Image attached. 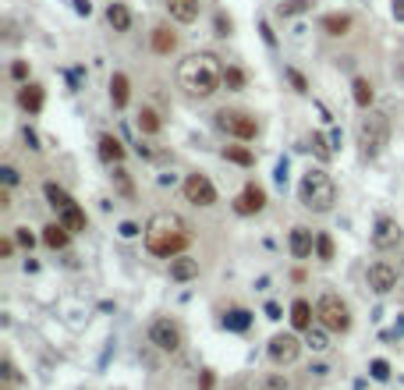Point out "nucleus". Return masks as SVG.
I'll return each instance as SVG.
<instances>
[{"instance_id":"1","label":"nucleus","mask_w":404,"mask_h":390,"mask_svg":"<svg viewBox=\"0 0 404 390\" xmlns=\"http://www.w3.org/2000/svg\"><path fill=\"white\" fill-rule=\"evenodd\" d=\"M191 245V231L178 213H156L145 223V249L160 259H174Z\"/></svg>"},{"instance_id":"2","label":"nucleus","mask_w":404,"mask_h":390,"mask_svg":"<svg viewBox=\"0 0 404 390\" xmlns=\"http://www.w3.org/2000/svg\"><path fill=\"white\" fill-rule=\"evenodd\" d=\"M178 82L188 96H199V99H209L224 86V68L217 64V57L213 53H191L181 60L178 68Z\"/></svg>"},{"instance_id":"3","label":"nucleus","mask_w":404,"mask_h":390,"mask_svg":"<svg viewBox=\"0 0 404 390\" xmlns=\"http://www.w3.org/2000/svg\"><path fill=\"white\" fill-rule=\"evenodd\" d=\"M298 199H302V206L312 213H330L333 202H337V184L323 167H309L302 174V184H298Z\"/></svg>"},{"instance_id":"4","label":"nucleus","mask_w":404,"mask_h":390,"mask_svg":"<svg viewBox=\"0 0 404 390\" xmlns=\"http://www.w3.org/2000/svg\"><path fill=\"white\" fill-rule=\"evenodd\" d=\"M355 138H358V153L366 160H376L390 142V117L383 110H366V117H358Z\"/></svg>"},{"instance_id":"5","label":"nucleus","mask_w":404,"mask_h":390,"mask_svg":"<svg viewBox=\"0 0 404 390\" xmlns=\"http://www.w3.org/2000/svg\"><path fill=\"white\" fill-rule=\"evenodd\" d=\"M316 319H319V326H326L330 334H348L351 330V309H348V302L340 298V295H333V291H326L323 298L316 302Z\"/></svg>"},{"instance_id":"6","label":"nucleus","mask_w":404,"mask_h":390,"mask_svg":"<svg viewBox=\"0 0 404 390\" xmlns=\"http://www.w3.org/2000/svg\"><path fill=\"white\" fill-rule=\"evenodd\" d=\"M217 128L230 138H238V142H252L255 135H259V121H255L248 110H217Z\"/></svg>"},{"instance_id":"7","label":"nucleus","mask_w":404,"mask_h":390,"mask_svg":"<svg viewBox=\"0 0 404 390\" xmlns=\"http://www.w3.org/2000/svg\"><path fill=\"white\" fill-rule=\"evenodd\" d=\"M149 341H153L160 352H181V344H185V334H181V326L174 323V319H167V316H160V319H153V326H149Z\"/></svg>"},{"instance_id":"8","label":"nucleus","mask_w":404,"mask_h":390,"mask_svg":"<svg viewBox=\"0 0 404 390\" xmlns=\"http://www.w3.org/2000/svg\"><path fill=\"white\" fill-rule=\"evenodd\" d=\"M181 192H185V202H191V206H213L217 202V188H213V181L206 174H188L185 184H181Z\"/></svg>"},{"instance_id":"9","label":"nucleus","mask_w":404,"mask_h":390,"mask_svg":"<svg viewBox=\"0 0 404 390\" xmlns=\"http://www.w3.org/2000/svg\"><path fill=\"white\" fill-rule=\"evenodd\" d=\"M263 206H266V192H263V184H255V181H248L245 188H241V195L234 199V210H238L241 217L263 213Z\"/></svg>"},{"instance_id":"10","label":"nucleus","mask_w":404,"mask_h":390,"mask_svg":"<svg viewBox=\"0 0 404 390\" xmlns=\"http://www.w3.org/2000/svg\"><path fill=\"white\" fill-rule=\"evenodd\" d=\"M298 352H302V341H298L294 334H276V337L270 341V358H273L276 365H287V362H294V358H298Z\"/></svg>"},{"instance_id":"11","label":"nucleus","mask_w":404,"mask_h":390,"mask_svg":"<svg viewBox=\"0 0 404 390\" xmlns=\"http://www.w3.org/2000/svg\"><path fill=\"white\" fill-rule=\"evenodd\" d=\"M369 287L376 295H387V291H394L397 287V270L390 263H372L369 266Z\"/></svg>"},{"instance_id":"12","label":"nucleus","mask_w":404,"mask_h":390,"mask_svg":"<svg viewBox=\"0 0 404 390\" xmlns=\"http://www.w3.org/2000/svg\"><path fill=\"white\" fill-rule=\"evenodd\" d=\"M397 241H401V223L394 217H379L376 231H372V245L376 249H394Z\"/></svg>"},{"instance_id":"13","label":"nucleus","mask_w":404,"mask_h":390,"mask_svg":"<svg viewBox=\"0 0 404 390\" xmlns=\"http://www.w3.org/2000/svg\"><path fill=\"white\" fill-rule=\"evenodd\" d=\"M18 107L25 110V114H39L43 110V86H39V82H21Z\"/></svg>"},{"instance_id":"14","label":"nucleus","mask_w":404,"mask_h":390,"mask_svg":"<svg viewBox=\"0 0 404 390\" xmlns=\"http://www.w3.org/2000/svg\"><path fill=\"white\" fill-rule=\"evenodd\" d=\"M199 277V259H191V256H174L170 259V280H178V284H185V280H195Z\"/></svg>"},{"instance_id":"15","label":"nucleus","mask_w":404,"mask_h":390,"mask_svg":"<svg viewBox=\"0 0 404 390\" xmlns=\"http://www.w3.org/2000/svg\"><path fill=\"white\" fill-rule=\"evenodd\" d=\"M287 245H291V256H294V259H309V256H312V245H316V238H312V231H309V228H291Z\"/></svg>"},{"instance_id":"16","label":"nucleus","mask_w":404,"mask_h":390,"mask_svg":"<svg viewBox=\"0 0 404 390\" xmlns=\"http://www.w3.org/2000/svg\"><path fill=\"white\" fill-rule=\"evenodd\" d=\"M167 11H170V18H174V22L191 25V22L199 18V0H167Z\"/></svg>"},{"instance_id":"17","label":"nucleus","mask_w":404,"mask_h":390,"mask_svg":"<svg viewBox=\"0 0 404 390\" xmlns=\"http://www.w3.org/2000/svg\"><path fill=\"white\" fill-rule=\"evenodd\" d=\"M149 43H153L156 53H174L178 50V32H170L167 25H156L153 36H149Z\"/></svg>"},{"instance_id":"18","label":"nucleus","mask_w":404,"mask_h":390,"mask_svg":"<svg viewBox=\"0 0 404 390\" xmlns=\"http://www.w3.org/2000/svg\"><path fill=\"white\" fill-rule=\"evenodd\" d=\"M96 146H99V160H103V163H121V160H124V146H121L114 135H99Z\"/></svg>"},{"instance_id":"19","label":"nucleus","mask_w":404,"mask_h":390,"mask_svg":"<svg viewBox=\"0 0 404 390\" xmlns=\"http://www.w3.org/2000/svg\"><path fill=\"white\" fill-rule=\"evenodd\" d=\"M351 96H355V103H358L361 110H372L376 89H372V82H369V78H355V82H351Z\"/></svg>"},{"instance_id":"20","label":"nucleus","mask_w":404,"mask_h":390,"mask_svg":"<svg viewBox=\"0 0 404 390\" xmlns=\"http://www.w3.org/2000/svg\"><path fill=\"white\" fill-rule=\"evenodd\" d=\"M57 217H60V223H64V228H68L71 234H82V231H85V210L78 206V202H71V206L60 210Z\"/></svg>"},{"instance_id":"21","label":"nucleus","mask_w":404,"mask_h":390,"mask_svg":"<svg viewBox=\"0 0 404 390\" xmlns=\"http://www.w3.org/2000/svg\"><path fill=\"white\" fill-rule=\"evenodd\" d=\"M106 22H110L114 32H128L132 29V11L124 4H106Z\"/></svg>"},{"instance_id":"22","label":"nucleus","mask_w":404,"mask_h":390,"mask_svg":"<svg viewBox=\"0 0 404 390\" xmlns=\"http://www.w3.org/2000/svg\"><path fill=\"white\" fill-rule=\"evenodd\" d=\"M68 238H71V231L64 228L60 220H54V223H47V228H43V241H47L50 249H64V245H68Z\"/></svg>"},{"instance_id":"23","label":"nucleus","mask_w":404,"mask_h":390,"mask_svg":"<svg viewBox=\"0 0 404 390\" xmlns=\"http://www.w3.org/2000/svg\"><path fill=\"white\" fill-rule=\"evenodd\" d=\"M291 323H294V330H309V326H312V305L305 298H298L291 305Z\"/></svg>"},{"instance_id":"24","label":"nucleus","mask_w":404,"mask_h":390,"mask_svg":"<svg viewBox=\"0 0 404 390\" xmlns=\"http://www.w3.org/2000/svg\"><path fill=\"white\" fill-rule=\"evenodd\" d=\"M43 195H47V202H50V206H54L57 213H60V210H68L71 202H75V199H71L68 192H64L60 184H54V181H47V188H43Z\"/></svg>"},{"instance_id":"25","label":"nucleus","mask_w":404,"mask_h":390,"mask_svg":"<svg viewBox=\"0 0 404 390\" xmlns=\"http://www.w3.org/2000/svg\"><path fill=\"white\" fill-rule=\"evenodd\" d=\"M323 32L326 36H348V29H351V18L348 14H323Z\"/></svg>"},{"instance_id":"26","label":"nucleus","mask_w":404,"mask_h":390,"mask_svg":"<svg viewBox=\"0 0 404 390\" xmlns=\"http://www.w3.org/2000/svg\"><path fill=\"white\" fill-rule=\"evenodd\" d=\"M110 99H114V107H117V110L128 107V75L114 71V78H110Z\"/></svg>"},{"instance_id":"27","label":"nucleus","mask_w":404,"mask_h":390,"mask_svg":"<svg viewBox=\"0 0 404 390\" xmlns=\"http://www.w3.org/2000/svg\"><path fill=\"white\" fill-rule=\"evenodd\" d=\"M160 128H163V125H160V114L149 110V107H142V110H139V132H142V135H156Z\"/></svg>"},{"instance_id":"28","label":"nucleus","mask_w":404,"mask_h":390,"mask_svg":"<svg viewBox=\"0 0 404 390\" xmlns=\"http://www.w3.org/2000/svg\"><path fill=\"white\" fill-rule=\"evenodd\" d=\"M326 326H309V330H305V344L312 348V352H326V348H330V341H326Z\"/></svg>"},{"instance_id":"29","label":"nucleus","mask_w":404,"mask_h":390,"mask_svg":"<svg viewBox=\"0 0 404 390\" xmlns=\"http://www.w3.org/2000/svg\"><path fill=\"white\" fill-rule=\"evenodd\" d=\"M224 156H227L230 163H238V167H252V163H255L252 149H245V146H227V149H224Z\"/></svg>"},{"instance_id":"30","label":"nucleus","mask_w":404,"mask_h":390,"mask_svg":"<svg viewBox=\"0 0 404 390\" xmlns=\"http://www.w3.org/2000/svg\"><path fill=\"white\" fill-rule=\"evenodd\" d=\"M312 4H316V0H287V4H281L276 11H281V18H294V14L312 11Z\"/></svg>"},{"instance_id":"31","label":"nucleus","mask_w":404,"mask_h":390,"mask_svg":"<svg viewBox=\"0 0 404 390\" xmlns=\"http://www.w3.org/2000/svg\"><path fill=\"white\" fill-rule=\"evenodd\" d=\"M259 390H291V383H287L284 373H266V376L259 380Z\"/></svg>"},{"instance_id":"32","label":"nucleus","mask_w":404,"mask_h":390,"mask_svg":"<svg viewBox=\"0 0 404 390\" xmlns=\"http://www.w3.org/2000/svg\"><path fill=\"white\" fill-rule=\"evenodd\" d=\"M114 184H117L121 195H128V199L135 195V184H132V178H128V171L121 167V163H117V171H114Z\"/></svg>"},{"instance_id":"33","label":"nucleus","mask_w":404,"mask_h":390,"mask_svg":"<svg viewBox=\"0 0 404 390\" xmlns=\"http://www.w3.org/2000/svg\"><path fill=\"white\" fill-rule=\"evenodd\" d=\"M316 256L323 259V263L333 259V238L330 234H316Z\"/></svg>"},{"instance_id":"34","label":"nucleus","mask_w":404,"mask_h":390,"mask_svg":"<svg viewBox=\"0 0 404 390\" xmlns=\"http://www.w3.org/2000/svg\"><path fill=\"white\" fill-rule=\"evenodd\" d=\"M248 323H252V316H248L245 309H234V313L224 319V326H230V330H248Z\"/></svg>"},{"instance_id":"35","label":"nucleus","mask_w":404,"mask_h":390,"mask_svg":"<svg viewBox=\"0 0 404 390\" xmlns=\"http://www.w3.org/2000/svg\"><path fill=\"white\" fill-rule=\"evenodd\" d=\"M224 86L227 89H241L245 86V71L241 68H224Z\"/></svg>"},{"instance_id":"36","label":"nucleus","mask_w":404,"mask_h":390,"mask_svg":"<svg viewBox=\"0 0 404 390\" xmlns=\"http://www.w3.org/2000/svg\"><path fill=\"white\" fill-rule=\"evenodd\" d=\"M312 149H316V156H319V160H323V163H326V160L333 156V149L326 146V138H323V135H319V132H312Z\"/></svg>"},{"instance_id":"37","label":"nucleus","mask_w":404,"mask_h":390,"mask_svg":"<svg viewBox=\"0 0 404 390\" xmlns=\"http://www.w3.org/2000/svg\"><path fill=\"white\" fill-rule=\"evenodd\" d=\"M11 78L14 82H29V60H14V64H11Z\"/></svg>"},{"instance_id":"38","label":"nucleus","mask_w":404,"mask_h":390,"mask_svg":"<svg viewBox=\"0 0 404 390\" xmlns=\"http://www.w3.org/2000/svg\"><path fill=\"white\" fill-rule=\"evenodd\" d=\"M14 241L21 245V249H32V245H36V238L29 234V228H14Z\"/></svg>"},{"instance_id":"39","label":"nucleus","mask_w":404,"mask_h":390,"mask_svg":"<svg viewBox=\"0 0 404 390\" xmlns=\"http://www.w3.org/2000/svg\"><path fill=\"white\" fill-rule=\"evenodd\" d=\"M287 78H291V86H294L298 93H309V82L302 78V71H294V68H287Z\"/></svg>"},{"instance_id":"40","label":"nucleus","mask_w":404,"mask_h":390,"mask_svg":"<svg viewBox=\"0 0 404 390\" xmlns=\"http://www.w3.org/2000/svg\"><path fill=\"white\" fill-rule=\"evenodd\" d=\"M369 369H372V380H387V376H390V365L383 362V358H376Z\"/></svg>"},{"instance_id":"41","label":"nucleus","mask_w":404,"mask_h":390,"mask_svg":"<svg viewBox=\"0 0 404 390\" xmlns=\"http://www.w3.org/2000/svg\"><path fill=\"white\" fill-rule=\"evenodd\" d=\"M4 380H8V383H18V369H14L11 358H4Z\"/></svg>"},{"instance_id":"42","label":"nucleus","mask_w":404,"mask_h":390,"mask_svg":"<svg viewBox=\"0 0 404 390\" xmlns=\"http://www.w3.org/2000/svg\"><path fill=\"white\" fill-rule=\"evenodd\" d=\"M11 252H14V238H4L0 241V259H11Z\"/></svg>"},{"instance_id":"43","label":"nucleus","mask_w":404,"mask_h":390,"mask_svg":"<svg viewBox=\"0 0 404 390\" xmlns=\"http://www.w3.org/2000/svg\"><path fill=\"white\" fill-rule=\"evenodd\" d=\"M0 178H4V184L11 188V184L18 181V171H14V167H4V171H0Z\"/></svg>"},{"instance_id":"44","label":"nucleus","mask_w":404,"mask_h":390,"mask_svg":"<svg viewBox=\"0 0 404 390\" xmlns=\"http://www.w3.org/2000/svg\"><path fill=\"white\" fill-rule=\"evenodd\" d=\"M11 206V188L4 184V188H0V210H8Z\"/></svg>"},{"instance_id":"45","label":"nucleus","mask_w":404,"mask_h":390,"mask_svg":"<svg viewBox=\"0 0 404 390\" xmlns=\"http://www.w3.org/2000/svg\"><path fill=\"white\" fill-rule=\"evenodd\" d=\"M121 234H124V238H135L139 228H135V223H121Z\"/></svg>"},{"instance_id":"46","label":"nucleus","mask_w":404,"mask_h":390,"mask_svg":"<svg viewBox=\"0 0 404 390\" xmlns=\"http://www.w3.org/2000/svg\"><path fill=\"white\" fill-rule=\"evenodd\" d=\"M75 11H78V14H89L93 4H89V0H75Z\"/></svg>"},{"instance_id":"47","label":"nucleus","mask_w":404,"mask_h":390,"mask_svg":"<svg viewBox=\"0 0 404 390\" xmlns=\"http://www.w3.org/2000/svg\"><path fill=\"white\" fill-rule=\"evenodd\" d=\"M394 18H397V22H404V0H394Z\"/></svg>"},{"instance_id":"48","label":"nucleus","mask_w":404,"mask_h":390,"mask_svg":"<svg viewBox=\"0 0 404 390\" xmlns=\"http://www.w3.org/2000/svg\"><path fill=\"white\" fill-rule=\"evenodd\" d=\"M266 316H270V319H281V305L270 302V305H266Z\"/></svg>"}]
</instances>
